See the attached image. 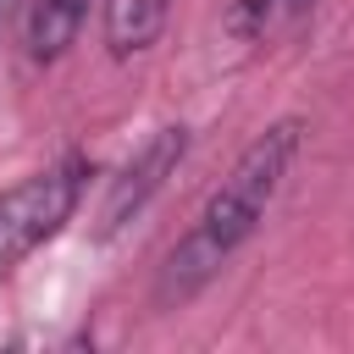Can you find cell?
I'll return each instance as SVG.
<instances>
[{
    "instance_id": "obj_1",
    "label": "cell",
    "mask_w": 354,
    "mask_h": 354,
    "mask_svg": "<svg viewBox=\"0 0 354 354\" xmlns=\"http://www.w3.org/2000/svg\"><path fill=\"white\" fill-rule=\"evenodd\" d=\"M299 138H304V122L299 116H277L271 127H260L249 138V149L232 160V171L221 177V188L205 199L199 221L177 238V249L166 254L160 266V282H155V299L160 304H188L243 243L249 232L266 221L293 155H299Z\"/></svg>"
},
{
    "instance_id": "obj_2",
    "label": "cell",
    "mask_w": 354,
    "mask_h": 354,
    "mask_svg": "<svg viewBox=\"0 0 354 354\" xmlns=\"http://www.w3.org/2000/svg\"><path fill=\"white\" fill-rule=\"evenodd\" d=\"M83 183H88V160L61 155L55 166H44V171H33V177H22L17 188L0 194V271L22 266L39 243H50L72 221Z\"/></svg>"
},
{
    "instance_id": "obj_3",
    "label": "cell",
    "mask_w": 354,
    "mask_h": 354,
    "mask_svg": "<svg viewBox=\"0 0 354 354\" xmlns=\"http://www.w3.org/2000/svg\"><path fill=\"white\" fill-rule=\"evenodd\" d=\"M183 155H188V127H155V133L144 138V149L111 177V194H105V205H100V238L122 232V227L166 188V177L183 166Z\"/></svg>"
},
{
    "instance_id": "obj_4",
    "label": "cell",
    "mask_w": 354,
    "mask_h": 354,
    "mask_svg": "<svg viewBox=\"0 0 354 354\" xmlns=\"http://www.w3.org/2000/svg\"><path fill=\"white\" fill-rule=\"evenodd\" d=\"M166 11H171V0H105V22H100L105 28V50L116 61L149 50L166 33Z\"/></svg>"
},
{
    "instance_id": "obj_5",
    "label": "cell",
    "mask_w": 354,
    "mask_h": 354,
    "mask_svg": "<svg viewBox=\"0 0 354 354\" xmlns=\"http://www.w3.org/2000/svg\"><path fill=\"white\" fill-rule=\"evenodd\" d=\"M88 6H94V0H28V28H22L28 55L44 61V66L61 61V55L72 50V39H77Z\"/></svg>"
},
{
    "instance_id": "obj_6",
    "label": "cell",
    "mask_w": 354,
    "mask_h": 354,
    "mask_svg": "<svg viewBox=\"0 0 354 354\" xmlns=\"http://www.w3.org/2000/svg\"><path fill=\"white\" fill-rule=\"evenodd\" d=\"M282 6H293V0H238V11H232V28H238V33H249V39H260Z\"/></svg>"
},
{
    "instance_id": "obj_7",
    "label": "cell",
    "mask_w": 354,
    "mask_h": 354,
    "mask_svg": "<svg viewBox=\"0 0 354 354\" xmlns=\"http://www.w3.org/2000/svg\"><path fill=\"white\" fill-rule=\"evenodd\" d=\"M17 6H22V0H0V28H6V17H11Z\"/></svg>"
}]
</instances>
